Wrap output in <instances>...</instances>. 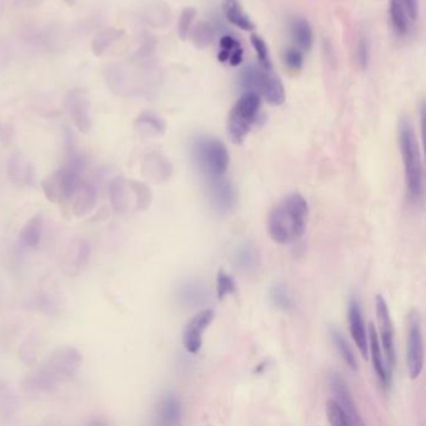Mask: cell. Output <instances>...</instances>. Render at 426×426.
<instances>
[{
  "mask_svg": "<svg viewBox=\"0 0 426 426\" xmlns=\"http://www.w3.org/2000/svg\"><path fill=\"white\" fill-rule=\"evenodd\" d=\"M309 205L299 192H291L271 209L268 218V231L271 239L282 244H291L305 233Z\"/></svg>",
  "mask_w": 426,
  "mask_h": 426,
  "instance_id": "1",
  "label": "cell"
},
{
  "mask_svg": "<svg viewBox=\"0 0 426 426\" xmlns=\"http://www.w3.org/2000/svg\"><path fill=\"white\" fill-rule=\"evenodd\" d=\"M399 145L409 194L411 198L418 200L421 198L424 190V167L418 137L408 118H402L399 123Z\"/></svg>",
  "mask_w": 426,
  "mask_h": 426,
  "instance_id": "2",
  "label": "cell"
},
{
  "mask_svg": "<svg viewBox=\"0 0 426 426\" xmlns=\"http://www.w3.org/2000/svg\"><path fill=\"white\" fill-rule=\"evenodd\" d=\"M192 155L199 170L209 181L222 178L228 170L229 151L219 139L211 137L195 139L192 143Z\"/></svg>",
  "mask_w": 426,
  "mask_h": 426,
  "instance_id": "3",
  "label": "cell"
},
{
  "mask_svg": "<svg viewBox=\"0 0 426 426\" xmlns=\"http://www.w3.org/2000/svg\"><path fill=\"white\" fill-rule=\"evenodd\" d=\"M260 96L254 91H245L235 102L228 118L229 138L234 144H241L258 119Z\"/></svg>",
  "mask_w": 426,
  "mask_h": 426,
  "instance_id": "4",
  "label": "cell"
},
{
  "mask_svg": "<svg viewBox=\"0 0 426 426\" xmlns=\"http://www.w3.org/2000/svg\"><path fill=\"white\" fill-rule=\"evenodd\" d=\"M241 82L246 91H254L263 96L273 107H279L285 102V89L273 70L249 66L241 73Z\"/></svg>",
  "mask_w": 426,
  "mask_h": 426,
  "instance_id": "5",
  "label": "cell"
},
{
  "mask_svg": "<svg viewBox=\"0 0 426 426\" xmlns=\"http://www.w3.org/2000/svg\"><path fill=\"white\" fill-rule=\"evenodd\" d=\"M83 365V354L72 345L55 348L40 366L58 384L69 383L78 375Z\"/></svg>",
  "mask_w": 426,
  "mask_h": 426,
  "instance_id": "6",
  "label": "cell"
},
{
  "mask_svg": "<svg viewBox=\"0 0 426 426\" xmlns=\"http://www.w3.org/2000/svg\"><path fill=\"white\" fill-rule=\"evenodd\" d=\"M80 181V174L63 167L43 179V192L50 203L66 206Z\"/></svg>",
  "mask_w": 426,
  "mask_h": 426,
  "instance_id": "7",
  "label": "cell"
},
{
  "mask_svg": "<svg viewBox=\"0 0 426 426\" xmlns=\"http://www.w3.org/2000/svg\"><path fill=\"white\" fill-rule=\"evenodd\" d=\"M408 339H406V364L409 375L415 379L420 376L424 369V342H423V329L419 312L414 309L408 314Z\"/></svg>",
  "mask_w": 426,
  "mask_h": 426,
  "instance_id": "8",
  "label": "cell"
},
{
  "mask_svg": "<svg viewBox=\"0 0 426 426\" xmlns=\"http://www.w3.org/2000/svg\"><path fill=\"white\" fill-rule=\"evenodd\" d=\"M214 318L215 312L213 309H203L188 321L181 334L183 345L188 353L198 354L203 345V334L213 323Z\"/></svg>",
  "mask_w": 426,
  "mask_h": 426,
  "instance_id": "9",
  "label": "cell"
},
{
  "mask_svg": "<svg viewBox=\"0 0 426 426\" xmlns=\"http://www.w3.org/2000/svg\"><path fill=\"white\" fill-rule=\"evenodd\" d=\"M375 310H376V317H378L381 347L384 349L386 363L393 369L395 366L396 363L394 328H393V321H391L389 307H388V304L384 301L383 295L378 294L375 296Z\"/></svg>",
  "mask_w": 426,
  "mask_h": 426,
  "instance_id": "10",
  "label": "cell"
},
{
  "mask_svg": "<svg viewBox=\"0 0 426 426\" xmlns=\"http://www.w3.org/2000/svg\"><path fill=\"white\" fill-rule=\"evenodd\" d=\"M209 199L211 206L215 209L216 213L224 215L234 211L238 204V192L235 190L234 185L230 181L222 179V176L211 181Z\"/></svg>",
  "mask_w": 426,
  "mask_h": 426,
  "instance_id": "11",
  "label": "cell"
},
{
  "mask_svg": "<svg viewBox=\"0 0 426 426\" xmlns=\"http://www.w3.org/2000/svg\"><path fill=\"white\" fill-rule=\"evenodd\" d=\"M66 105L79 132H89L91 129V107L84 91H72L66 98Z\"/></svg>",
  "mask_w": 426,
  "mask_h": 426,
  "instance_id": "12",
  "label": "cell"
},
{
  "mask_svg": "<svg viewBox=\"0 0 426 426\" xmlns=\"http://www.w3.org/2000/svg\"><path fill=\"white\" fill-rule=\"evenodd\" d=\"M98 203V190L96 186L88 181H80L75 192L68 201L73 215L77 218L89 215Z\"/></svg>",
  "mask_w": 426,
  "mask_h": 426,
  "instance_id": "13",
  "label": "cell"
},
{
  "mask_svg": "<svg viewBox=\"0 0 426 426\" xmlns=\"http://www.w3.org/2000/svg\"><path fill=\"white\" fill-rule=\"evenodd\" d=\"M328 381L330 385L333 395L335 396V402H339L344 410L348 413L353 425H363L364 421L361 420L360 414L356 409L353 396L349 390L348 384L345 383V380L337 372H333L329 374Z\"/></svg>",
  "mask_w": 426,
  "mask_h": 426,
  "instance_id": "14",
  "label": "cell"
},
{
  "mask_svg": "<svg viewBox=\"0 0 426 426\" xmlns=\"http://www.w3.org/2000/svg\"><path fill=\"white\" fill-rule=\"evenodd\" d=\"M349 329L356 347L359 349L360 354L364 359H367L369 354V336L366 331L365 323L361 314V307L359 301L351 299L349 303Z\"/></svg>",
  "mask_w": 426,
  "mask_h": 426,
  "instance_id": "15",
  "label": "cell"
},
{
  "mask_svg": "<svg viewBox=\"0 0 426 426\" xmlns=\"http://www.w3.org/2000/svg\"><path fill=\"white\" fill-rule=\"evenodd\" d=\"M58 385L54 379L44 372L42 367H38L23 379L22 389L26 395H53L58 391Z\"/></svg>",
  "mask_w": 426,
  "mask_h": 426,
  "instance_id": "16",
  "label": "cell"
},
{
  "mask_svg": "<svg viewBox=\"0 0 426 426\" xmlns=\"http://www.w3.org/2000/svg\"><path fill=\"white\" fill-rule=\"evenodd\" d=\"M8 176L12 181L13 184H15L19 188L36 184V169L29 160L25 159V156L19 153H14L9 158Z\"/></svg>",
  "mask_w": 426,
  "mask_h": 426,
  "instance_id": "17",
  "label": "cell"
},
{
  "mask_svg": "<svg viewBox=\"0 0 426 426\" xmlns=\"http://www.w3.org/2000/svg\"><path fill=\"white\" fill-rule=\"evenodd\" d=\"M155 415L160 425H181L183 415L181 399L173 393H165L156 404Z\"/></svg>",
  "mask_w": 426,
  "mask_h": 426,
  "instance_id": "18",
  "label": "cell"
},
{
  "mask_svg": "<svg viewBox=\"0 0 426 426\" xmlns=\"http://www.w3.org/2000/svg\"><path fill=\"white\" fill-rule=\"evenodd\" d=\"M369 350L372 353V364H374V369L375 372L378 375L379 381L381 383V385L384 388H390L391 385V369L390 366L388 364H385L384 356L381 353V348H380V344H379L378 334L375 330V326L372 323L369 324Z\"/></svg>",
  "mask_w": 426,
  "mask_h": 426,
  "instance_id": "19",
  "label": "cell"
},
{
  "mask_svg": "<svg viewBox=\"0 0 426 426\" xmlns=\"http://www.w3.org/2000/svg\"><path fill=\"white\" fill-rule=\"evenodd\" d=\"M176 296L183 305L194 307L204 305L211 298V291L206 285L198 280H186L179 285Z\"/></svg>",
  "mask_w": 426,
  "mask_h": 426,
  "instance_id": "20",
  "label": "cell"
},
{
  "mask_svg": "<svg viewBox=\"0 0 426 426\" xmlns=\"http://www.w3.org/2000/svg\"><path fill=\"white\" fill-rule=\"evenodd\" d=\"M43 228L44 216L42 213L31 216L19 233V246L23 249H38L42 243Z\"/></svg>",
  "mask_w": 426,
  "mask_h": 426,
  "instance_id": "21",
  "label": "cell"
},
{
  "mask_svg": "<svg viewBox=\"0 0 426 426\" xmlns=\"http://www.w3.org/2000/svg\"><path fill=\"white\" fill-rule=\"evenodd\" d=\"M233 263L236 271L243 274H252L258 269L259 252L257 245L252 241H246L235 249Z\"/></svg>",
  "mask_w": 426,
  "mask_h": 426,
  "instance_id": "22",
  "label": "cell"
},
{
  "mask_svg": "<svg viewBox=\"0 0 426 426\" xmlns=\"http://www.w3.org/2000/svg\"><path fill=\"white\" fill-rule=\"evenodd\" d=\"M142 172L145 178L160 183L169 179L172 174V165L164 156L158 153H151L145 156Z\"/></svg>",
  "mask_w": 426,
  "mask_h": 426,
  "instance_id": "23",
  "label": "cell"
},
{
  "mask_svg": "<svg viewBox=\"0 0 426 426\" xmlns=\"http://www.w3.org/2000/svg\"><path fill=\"white\" fill-rule=\"evenodd\" d=\"M130 189L124 176H116L109 184V200L116 214H124L129 208Z\"/></svg>",
  "mask_w": 426,
  "mask_h": 426,
  "instance_id": "24",
  "label": "cell"
},
{
  "mask_svg": "<svg viewBox=\"0 0 426 426\" xmlns=\"http://www.w3.org/2000/svg\"><path fill=\"white\" fill-rule=\"evenodd\" d=\"M222 10L225 14V18L228 19L231 24L238 26L241 31H255V24L252 23V19L248 17V14L244 12L239 0H222Z\"/></svg>",
  "mask_w": 426,
  "mask_h": 426,
  "instance_id": "25",
  "label": "cell"
},
{
  "mask_svg": "<svg viewBox=\"0 0 426 426\" xmlns=\"http://www.w3.org/2000/svg\"><path fill=\"white\" fill-rule=\"evenodd\" d=\"M290 34L296 44V48L307 52L312 47L314 34L312 25L306 19L295 18L290 24Z\"/></svg>",
  "mask_w": 426,
  "mask_h": 426,
  "instance_id": "26",
  "label": "cell"
},
{
  "mask_svg": "<svg viewBox=\"0 0 426 426\" xmlns=\"http://www.w3.org/2000/svg\"><path fill=\"white\" fill-rule=\"evenodd\" d=\"M18 410V397L6 383L0 381V423L12 420Z\"/></svg>",
  "mask_w": 426,
  "mask_h": 426,
  "instance_id": "27",
  "label": "cell"
},
{
  "mask_svg": "<svg viewBox=\"0 0 426 426\" xmlns=\"http://www.w3.org/2000/svg\"><path fill=\"white\" fill-rule=\"evenodd\" d=\"M389 14L393 29L397 36H404L408 34L411 20L409 18L406 8L404 6L402 0H390Z\"/></svg>",
  "mask_w": 426,
  "mask_h": 426,
  "instance_id": "28",
  "label": "cell"
},
{
  "mask_svg": "<svg viewBox=\"0 0 426 426\" xmlns=\"http://www.w3.org/2000/svg\"><path fill=\"white\" fill-rule=\"evenodd\" d=\"M329 333H330V339L331 342H333V345L335 347L337 353L342 356L344 363H345L351 370H356V369H358L356 356H355L353 349L350 348L348 342L345 340V337L342 335V331L339 330V329H336V328H331Z\"/></svg>",
  "mask_w": 426,
  "mask_h": 426,
  "instance_id": "29",
  "label": "cell"
},
{
  "mask_svg": "<svg viewBox=\"0 0 426 426\" xmlns=\"http://www.w3.org/2000/svg\"><path fill=\"white\" fill-rule=\"evenodd\" d=\"M130 194L134 197V208L137 211H145L149 209L153 200V192L151 188L143 181H128Z\"/></svg>",
  "mask_w": 426,
  "mask_h": 426,
  "instance_id": "30",
  "label": "cell"
},
{
  "mask_svg": "<svg viewBox=\"0 0 426 426\" xmlns=\"http://www.w3.org/2000/svg\"><path fill=\"white\" fill-rule=\"evenodd\" d=\"M269 301L273 306H275L276 309L282 312H290L294 307L293 299L289 294L288 288L282 282H275L271 287L269 290Z\"/></svg>",
  "mask_w": 426,
  "mask_h": 426,
  "instance_id": "31",
  "label": "cell"
},
{
  "mask_svg": "<svg viewBox=\"0 0 426 426\" xmlns=\"http://www.w3.org/2000/svg\"><path fill=\"white\" fill-rule=\"evenodd\" d=\"M135 128L145 135H162L165 130V123L155 115L144 113L135 121Z\"/></svg>",
  "mask_w": 426,
  "mask_h": 426,
  "instance_id": "32",
  "label": "cell"
},
{
  "mask_svg": "<svg viewBox=\"0 0 426 426\" xmlns=\"http://www.w3.org/2000/svg\"><path fill=\"white\" fill-rule=\"evenodd\" d=\"M123 36V31H116L114 28H107L104 31H99L96 34L94 40L91 43V50L96 56H100V55L107 50V49L116 42L121 36Z\"/></svg>",
  "mask_w": 426,
  "mask_h": 426,
  "instance_id": "33",
  "label": "cell"
},
{
  "mask_svg": "<svg viewBox=\"0 0 426 426\" xmlns=\"http://www.w3.org/2000/svg\"><path fill=\"white\" fill-rule=\"evenodd\" d=\"M326 415L331 425L347 426L353 425V423L349 418L348 413L344 410L342 405L335 400H329L326 404Z\"/></svg>",
  "mask_w": 426,
  "mask_h": 426,
  "instance_id": "34",
  "label": "cell"
},
{
  "mask_svg": "<svg viewBox=\"0 0 426 426\" xmlns=\"http://www.w3.org/2000/svg\"><path fill=\"white\" fill-rule=\"evenodd\" d=\"M250 42H252V48L255 50V53L258 55L259 66H261L265 70H273V64H271V53L266 43L261 36L258 34H252L250 36Z\"/></svg>",
  "mask_w": 426,
  "mask_h": 426,
  "instance_id": "35",
  "label": "cell"
},
{
  "mask_svg": "<svg viewBox=\"0 0 426 426\" xmlns=\"http://www.w3.org/2000/svg\"><path fill=\"white\" fill-rule=\"evenodd\" d=\"M236 291V284L234 279L225 271H219L216 276V294L218 298L222 301L225 296L234 294Z\"/></svg>",
  "mask_w": 426,
  "mask_h": 426,
  "instance_id": "36",
  "label": "cell"
},
{
  "mask_svg": "<svg viewBox=\"0 0 426 426\" xmlns=\"http://www.w3.org/2000/svg\"><path fill=\"white\" fill-rule=\"evenodd\" d=\"M91 255V246L86 241H79L74 248V257H73V268L77 271L83 269L85 265L89 263Z\"/></svg>",
  "mask_w": 426,
  "mask_h": 426,
  "instance_id": "37",
  "label": "cell"
},
{
  "mask_svg": "<svg viewBox=\"0 0 426 426\" xmlns=\"http://www.w3.org/2000/svg\"><path fill=\"white\" fill-rule=\"evenodd\" d=\"M282 61L290 70L301 72L303 64H304V56H303L301 49L291 47V48L285 49L282 54Z\"/></svg>",
  "mask_w": 426,
  "mask_h": 426,
  "instance_id": "38",
  "label": "cell"
},
{
  "mask_svg": "<svg viewBox=\"0 0 426 426\" xmlns=\"http://www.w3.org/2000/svg\"><path fill=\"white\" fill-rule=\"evenodd\" d=\"M213 39H214V31L211 29V25L206 23L197 25L195 31L192 34V40L198 48L203 49L208 47L213 42Z\"/></svg>",
  "mask_w": 426,
  "mask_h": 426,
  "instance_id": "39",
  "label": "cell"
},
{
  "mask_svg": "<svg viewBox=\"0 0 426 426\" xmlns=\"http://www.w3.org/2000/svg\"><path fill=\"white\" fill-rule=\"evenodd\" d=\"M195 17H197V10L194 8H185L181 12L179 24H178V33H179L181 40H185Z\"/></svg>",
  "mask_w": 426,
  "mask_h": 426,
  "instance_id": "40",
  "label": "cell"
},
{
  "mask_svg": "<svg viewBox=\"0 0 426 426\" xmlns=\"http://www.w3.org/2000/svg\"><path fill=\"white\" fill-rule=\"evenodd\" d=\"M20 359L23 360L26 365L33 366L36 363V344L28 339L23 342L22 348H20Z\"/></svg>",
  "mask_w": 426,
  "mask_h": 426,
  "instance_id": "41",
  "label": "cell"
},
{
  "mask_svg": "<svg viewBox=\"0 0 426 426\" xmlns=\"http://www.w3.org/2000/svg\"><path fill=\"white\" fill-rule=\"evenodd\" d=\"M356 61L361 66V69H365L369 61V47L365 39H361L358 47H356Z\"/></svg>",
  "mask_w": 426,
  "mask_h": 426,
  "instance_id": "42",
  "label": "cell"
},
{
  "mask_svg": "<svg viewBox=\"0 0 426 426\" xmlns=\"http://www.w3.org/2000/svg\"><path fill=\"white\" fill-rule=\"evenodd\" d=\"M402 3L406 8L411 23H414L419 18V0H402Z\"/></svg>",
  "mask_w": 426,
  "mask_h": 426,
  "instance_id": "43",
  "label": "cell"
},
{
  "mask_svg": "<svg viewBox=\"0 0 426 426\" xmlns=\"http://www.w3.org/2000/svg\"><path fill=\"white\" fill-rule=\"evenodd\" d=\"M13 135H14V132H13L12 126L6 124L4 121H0V143L8 146L12 142Z\"/></svg>",
  "mask_w": 426,
  "mask_h": 426,
  "instance_id": "44",
  "label": "cell"
},
{
  "mask_svg": "<svg viewBox=\"0 0 426 426\" xmlns=\"http://www.w3.org/2000/svg\"><path fill=\"white\" fill-rule=\"evenodd\" d=\"M239 47H241V44L238 43V40H235L233 36H224L220 39V49L227 50L230 53V55L234 52L235 49L239 48Z\"/></svg>",
  "mask_w": 426,
  "mask_h": 426,
  "instance_id": "45",
  "label": "cell"
},
{
  "mask_svg": "<svg viewBox=\"0 0 426 426\" xmlns=\"http://www.w3.org/2000/svg\"><path fill=\"white\" fill-rule=\"evenodd\" d=\"M229 61H230V66H239V64H241V61H243V49H241V47L235 49L234 52L230 55Z\"/></svg>",
  "mask_w": 426,
  "mask_h": 426,
  "instance_id": "46",
  "label": "cell"
},
{
  "mask_svg": "<svg viewBox=\"0 0 426 426\" xmlns=\"http://www.w3.org/2000/svg\"><path fill=\"white\" fill-rule=\"evenodd\" d=\"M63 1H64L68 6H74L77 4L78 0H63Z\"/></svg>",
  "mask_w": 426,
  "mask_h": 426,
  "instance_id": "47",
  "label": "cell"
}]
</instances>
